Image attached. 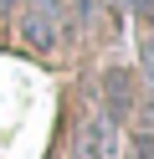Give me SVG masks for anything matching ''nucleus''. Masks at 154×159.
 I'll list each match as a JSON object with an SVG mask.
<instances>
[{
	"mask_svg": "<svg viewBox=\"0 0 154 159\" xmlns=\"http://www.w3.org/2000/svg\"><path fill=\"white\" fill-rule=\"evenodd\" d=\"M16 5H21V0H0V11H16Z\"/></svg>",
	"mask_w": 154,
	"mask_h": 159,
	"instance_id": "8",
	"label": "nucleus"
},
{
	"mask_svg": "<svg viewBox=\"0 0 154 159\" xmlns=\"http://www.w3.org/2000/svg\"><path fill=\"white\" fill-rule=\"evenodd\" d=\"M103 87H108V118L118 123V118L133 108V87H128V77H123V72H108V82H103Z\"/></svg>",
	"mask_w": 154,
	"mask_h": 159,
	"instance_id": "3",
	"label": "nucleus"
},
{
	"mask_svg": "<svg viewBox=\"0 0 154 159\" xmlns=\"http://www.w3.org/2000/svg\"><path fill=\"white\" fill-rule=\"evenodd\" d=\"M16 31L21 46L36 57H57L67 36V0H21L16 5Z\"/></svg>",
	"mask_w": 154,
	"mask_h": 159,
	"instance_id": "1",
	"label": "nucleus"
},
{
	"mask_svg": "<svg viewBox=\"0 0 154 159\" xmlns=\"http://www.w3.org/2000/svg\"><path fill=\"white\" fill-rule=\"evenodd\" d=\"M139 62H144V77H149V87H154V36H144V46H139Z\"/></svg>",
	"mask_w": 154,
	"mask_h": 159,
	"instance_id": "5",
	"label": "nucleus"
},
{
	"mask_svg": "<svg viewBox=\"0 0 154 159\" xmlns=\"http://www.w3.org/2000/svg\"><path fill=\"white\" fill-rule=\"evenodd\" d=\"M77 159H123V134L108 113H92L77 128Z\"/></svg>",
	"mask_w": 154,
	"mask_h": 159,
	"instance_id": "2",
	"label": "nucleus"
},
{
	"mask_svg": "<svg viewBox=\"0 0 154 159\" xmlns=\"http://www.w3.org/2000/svg\"><path fill=\"white\" fill-rule=\"evenodd\" d=\"M128 5H133L139 16H149V21H154V0H128Z\"/></svg>",
	"mask_w": 154,
	"mask_h": 159,
	"instance_id": "7",
	"label": "nucleus"
},
{
	"mask_svg": "<svg viewBox=\"0 0 154 159\" xmlns=\"http://www.w3.org/2000/svg\"><path fill=\"white\" fill-rule=\"evenodd\" d=\"M72 11H77L82 21H98V16L108 11V0H72Z\"/></svg>",
	"mask_w": 154,
	"mask_h": 159,
	"instance_id": "4",
	"label": "nucleus"
},
{
	"mask_svg": "<svg viewBox=\"0 0 154 159\" xmlns=\"http://www.w3.org/2000/svg\"><path fill=\"white\" fill-rule=\"evenodd\" d=\"M133 159H154V134H139V139H133Z\"/></svg>",
	"mask_w": 154,
	"mask_h": 159,
	"instance_id": "6",
	"label": "nucleus"
}]
</instances>
